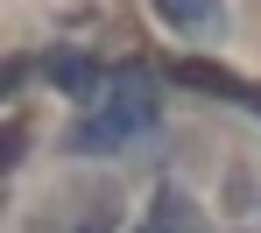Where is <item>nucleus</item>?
I'll return each instance as SVG.
<instances>
[{"label":"nucleus","instance_id":"obj_1","mask_svg":"<svg viewBox=\"0 0 261 233\" xmlns=\"http://www.w3.org/2000/svg\"><path fill=\"white\" fill-rule=\"evenodd\" d=\"M155 120H163V106H155L148 71H120V78H113V92H106L85 120L71 127V156H120V148L141 141Z\"/></svg>","mask_w":261,"mask_h":233},{"label":"nucleus","instance_id":"obj_2","mask_svg":"<svg viewBox=\"0 0 261 233\" xmlns=\"http://www.w3.org/2000/svg\"><path fill=\"white\" fill-rule=\"evenodd\" d=\"M148 7L170 21L176 36H198V43L226 36V0H148Z\"/></svg>","mask_w":261,"mask_h":233},{"label":"nucleus","instance_id":"obj_3","mask_svg":"<svg viewBox=\"0 0 261 233\" xmlns=\"http://www.w3.org/2000/svg\"><path fill=\"white\" fill-rule=\"evenodd\" d=\"M176 85H191V92H219V99H240V106H254L261 113V85H247V78H233V71H219V64H170Z\"/></svg>","mask_w":261,"mask_h":233},{"label":"nucleus","instance_id":"obj_4","mask_svg":"<svg viewBox=\"0 0 261 233\" xmlns=\"http://www.w3.org/2000/svg\"><path fill=\"white\" fill-rule=\"evenodd\" d=\"M49 78H57L71 99H99V85H106V78L92 71L85 57H78V49H57V57H49Z\"/></svg>","mask_w":261,"mask_h":233},{"label":"nucleus","instance_id":"obj_5","mask_svg":"<svg viewBox=\"0 0 261 233\" xmlns=\"http://www.w3.org/2000/svg\"><path fill=\"white\" fill-rule=\"evenodd\" d=\"M14 148H21V127H0V163H14Z\"/></svg>","mask_w":261,"mask_h":233},{"label":"nucleus","instance_id":"obj_6","mask_svg":"<svg viewBox=\"0 0 261 233\" xmlns=\"http://www.w3.org/2000/svg\"><path fill=\"white\" fill-rule=\"evenodd\" d=\"M21 85V64H0V92H14Z\"/></svg>","mask_w":261,"mask_h":233},{"label":"nucleus","instance_id":"obj_7","mask_svg":"<svg viewBox=\"0 0 261 233\" xmlns=\"http://www.w3.org/2000/svg\"><path fill=\"white\" fill-rule=\"evenodd\" d=\"M141 233H170V226H163V219H155V226H141Z\"/></svg>","mask_w":261,"mask_h":233}]
</instances>
